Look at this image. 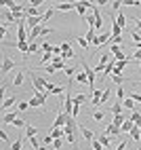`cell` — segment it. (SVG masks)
I'll use <instances>...</instances> for the list:
<instances>
[{"label": "cell", "mask_w": 141, "mask_h": 150, "mask_svg": "<svg viewBox=\"0 0 141 150\" xmlns=\"http://www.w3.org/2000/svg\"><path fill=\"white\" fill-rule=\"evenodd\" d=\"M122 106H124L126 110H133V106H135V99H130V97H124V102H122Z\"/></svg>", "instance_id": "f546056e"}, {"label": "cell", "mask_w": 141, "mask_h": 150, "mask_svg": "<svg viewBox=\"0 0 141 150\" xmlns=\"http://www.w3.org/2000/svg\"><path fill=\"white\" fill-rule=\"evenodd\" d=\"M135 59H137V62H141V51H135V55H133Z\"/></svg>", "instance_id": "681fc988"}, {"label": "cell", "mask_w": 141, "mask_h": 150, "mask_svg": "<svg viewBox=\"0 0 141 150\" xmlns=\"http://www.w3.org/2000/svg\"><path fill=\"white\" fill-rule=\"evenodd\" d=\"M17 51H21L23 57L27 59V51H29V42H17Z\"/></svg>", "instance_id": "e0dca14e"}, {"label": "cell", "mask_w": 141, "mask_h": 150, "mask_svg": "<svg viewBox=\"0 0 141 150\" xmlns=\"http://www.w3.org/2000/svg\"><path fill=\"white\" fill-rule=\"evenodd\" d=\"M17 38L19 42H27V34H25V21H17Z\"/></svg>", "instance_id": "7a4b0ae2"}, {"label": "cell", "mask_w": 141, "mask_h": 150, "mask_svg": "<svg viewBox=\"0 0 141 150\" xmlns=\"http://www.w3.org/2000/svg\"><path fill=\"white\" fill-rule=\"evenodd\" d=\"M133 127H135V123L130 121V118H126V121L122 123V127H120V131H122V133H130V129H133Z\"/></svg>", "instance_id": "2e32d148"}, {"label": "cell", "mask_w": 141, "mask_h": 150, "mask_svg": "<svg viewBox=\"0 0 141 150\" xmlns=\"http://www.w3.org/2000/svg\"><path fill=\"white\" fill-rule=\"evenodd\" d=\"M57 8L59 11H72V8H76V2H61Z\"/></svg>", "instance_id": "ffe728a7"}, {"label": "cell", "mask_w": 141, "mask_h": 150, "mask_svg": "<svg viewBox=\"0 0 141 150\" xmlns=\"http://www.w3.org/2000/svg\"><path fill=\"white\" fill-rule=\"evenodd\" d=\"M126 118H128V116H124V114H116V116L112 118V123H114L116 127H122V123L126 121Z\"/></svg>", "instance_id": "d6986e66"}, {"label": "cell", "mask_w": 141, "mask_h": 150, "mask_svg": "<svg viewBox=\"0 0 141 150\" xmlns=\"http://www.w3.org/2000/svg\"><path fill=\"white\" fill-rule=\"evenodd\" d=\"M74 72H76L74 68H65V74H67V76H74Z\"/></svg>", "instance_id": "bcb514c9"}, {"label": "cell", "mask_w": 141, "mask_h": 150, "mask_svg": "<svg viewBox=\"0 0 141 150\" xmlns=\"http://www.w3.org/2000/svg\"><path fill=\"white\" fill-rule=\"evenodd\" d=\"M139 150H141V148H139Z\"/></svg>", "instance_id": "11a10c76"}, {"label": "cell", "mask_w": 141, "mask_h": 150, "mask_svg": "<svg viewBox=\"0 0 141 150\" xmlns=\"http://www.w3.org/2000/svg\"><path fill=\"white\" fill-rule=\"evenodd\" d=\"M130 99H135V102L141 104V95H139V93H130Z\"/></svg>", "instance_id": "f6af8a7d"}, {"label": "cell", "mask_w": 141, "mask_h": 150, "mask_svg": "<svg viewBox=\"0 0 141 150\" xmlns=\"http://www.w3.org/2000/svg\"><path fill=\"white\" fill-rule=\"evenodd\" d=\"M21 148H23V139H21V137H19L17 142L11 144V150H21Z\"/></svg>", "instance_id": "d590c367"}, {"label": "cell", "mask_w": 141, "mask_h": 150, "mask_svg": "<svg viewBox=\"0 0 141 150\" xmlns=\"http://www.w3.org/2000/svg\"><path fill=\"white\" fill-rule=\"evenodd\" d=\"M17 116H19L17 112H8V114H4V116H2V123H8V125H13V123L17 121Z\"/></svg>", "instance_id": "9a60e30c"}, {"label": "cell", "mask_w": 141, "mask_h": 150, "mask_svg": "<svg viewBox=\"0 0 141 150\" xmlns=\"http://www.w3.org/2000/svg\"><path fill=\"white\" fill-rule=\"evenodd\" d=\"M65 123H67V114L65 112H57V118H55V123H53V129H61V127H65Z\"/></svg>", "instance_id": "3957f363"}, {"label": "cell", "mask_w": 141, "mask_h": 150, "mask_svg": "<svg viewBox=\"0 0 141 150\" xmlns=\"http://www.w3.org/2000/svg\"><path fill=\"white\" fill-rule=\"evenodd\" d=\"M109 95H112V89H103V97H101V102H107Z\"/></svg>", "instance_id": "f35d334b"}, {"label": "cell", "mask_w": 141, "mask_h": 150, "mask_svg": "<svg viewBox=\"0 0 141 150\" xmlns=\"http://www.w3.org/2000/svg\"><path fill=\"white\" fill-rule=\"evenodd\" d=\"M139 131H141V127H139Z\"/></svg>", "instance_id": "db71d44e"}, {"label": "cell", "mask_w": 141, "mask_h": 150, "mask_svg": "<svg viewBox=\"0 0 141 150\" xmlns=\"http://www.w3.org/2000/svg\"><path fill=\"white\" fill-rule=\"evenodd\" d=\"M93 15H95V32H97V30H99V28L103 25V19H101V13H99V8H97V6L93 8Z\"/></svg>", "instance_id": "52a82bcc"}, {"label": "cell", "mask_w": 141, "mask_h": 150, "mask_svg": "<svg viewBox=\"0 0 141 150\" xmlns=\"http://www.w3.org/2000/svg\"><path fill=\"white\" fill-rule=\"evenodd\" d=\"M139 68H141V62H139Z\"/></svg>", "instance_id": "f5cc1de1"}, {"label": "cell", "mask_w": 141, "mask_h": 150, "mask_svg": "<svg viewBox=\"0 0 141 150\" xmlns=\"http://www.w3.org/2000/svg\"><path fill=\"white\" fill-rule=\"evenodd\" d=\"M44 72H48V74H53V72H57V70H55V66H44Z\"/></svg>", "instance_id": "b9f144b4"}, {"label": "cell", "mask_w": 141, "mask_h": 150, "mask_svg": "<svg viewBox=\"0 0 141 150\" xmlns=\"http://www.w3.org/2000/svg\"><path fill=\"white\" fill-rule=\"evenodd\" d=\"M42 62H44V64L53 62V53H42ZM42 62H40V66H42Z\"/></svg>", "instance_id": "74e56055"}, {"label": "cell", "mask_w": 141, "mask_h": 150, "mask_svg": "<svg viewBox=\"0 0 141 150\" xmlns=\"http://www.w3.org/2000/svg\"><path fill=\"white\" fill-rule=\"evenodd\" d=\"M53 148H55V150H61V139H55V142H53Z\"/></svg>", "instance_id": "7bdbcfd3"}, {"label": "cell", "mask_w": 141, "mask_h": 150, "mask_svg": "<svg viewBox=\"0 0 141 150\" xmlns=\"http://www.w3.org/2000/svg\"><path fill=\"white\" fill-rule=\"evenodd\" d=\"M38 49H40V45H38V42H29V51H27V57L32 55V53H36Z\"/></svg>", "instance_id": "8d00e7d4"}, {"label": "cell", "mask_w": 141, "mask_h": 150, "mask_svg": "<svg viewBox=\"0 0 141 150\" xmlns=\"http://www.w3.org/2000/svg\"><path fill=\"white\" fill-rule=\"evenodd\" d=\"M15 99H17L15 95H11V97H6V99H4V102H2V110H6L8 106H13V104H15Z\"/></svg>", "instance_id": "4316f807"}, {"label": "cell", "mask_w": 141, "mask_h": 150, "mask_svg": "<svg viewBox=\"0 0 141 150\" xmlns=\"http://www.w3.org/2000/svg\"><path fill=\"white\" fill-rule=\"evenodd\" d=\"M29 144L34 146V150H38V148H40V144H38V137H29Z\"/></svg>", "instance_id": "ab89813d"}, {"label": "cell", "mask_w": 141, "mask_h": 150, "mask_svg": "<svg viewBox=\"0 0 141 150\" xmlns=\"http://www.w3.org/2000/svg\"><path fill=\"white\" fill-rule=\"evenodd\" d=\"M116 23L120 25V28H126V23H128V19H126V15H122V13H116Z\"/></svg>", "instance_id": "4fadbf2b"}, {"label": "cell", "mask_w": 141, "mask_h": 150, "mask_svg": "<svg viewBox=\"0 0 141 150\" xmlns=\"http://www.w3.org/2000/svg\"><path fill=\"white\" fill-rule=\"evenodd\" d=\"M78 129H80V133H82V135H84V139H86V142H88V144H90V142H93V139L97 137V135H95L93 131H90V129H86V127H82V125H78Z\"/></svg>", "instance_id": "277c9868"}, {"label": "cell", "mask_w": 141, "mask_h": 150, "mask_svg": "<svg viewBox=\"0 0 141 150\" xmlns=\"http://www.w3.org/2000/svg\"><path fill=\"white\" fill-rule=\"evenodd\" d=\"M76 11H78V15L82 17V19H86V6L82 2H76Z\"/></svg>", "instance_id": "44dd1931"}, {"label": "cell", "mask_w": 141, "mask_h": 150, "mask_svg": "<svg viewBox=\"0 0 141 150\" xmlns=\"http://www.w3.org/2000/svg\"><path fill=\"white\" fill-rule=\"evenodd\" d=\"M135 25H137V32L141 30V19H135Z\"/></svg>", "instance_id": "f907efd6"}, {"label": "cell", "mask_w": 141, "mask_h": 150, "mask_svg": "<svg viewBox=\"0 0 141 150\" xmlns=\"http://www.w3.org/2000/svg\"><path fill=\"white\" fill-rule=\"evenodd\" d=\"M51 66H55V70H63V68H65V59H63V57H53Z\"/></svg>", "instance_id": "30bf717a"}, {"label": "cell", "mask_w": 141, "mask_h": 150, "mask_svg": "<svg viewBox=\"0 0 141 150\" xmlns=\"http://www.w3.org/2000/svg\"><path fill=\"white\" fill-rule=\"evenodd\" d=\"M36 133H38V129H36V127H32V125H27V127H25V135H27V139H29V137H36Z\"/></svg>", "instance_id": "cb8c5ba5"}, {"label": "cell", "mask_w": 141, "mask_h": 150, "mask_svg": "<svg viewBox=\"0 0 141 150\" xmlns=\"http://www.w3.org/2000/svg\"><path fill=\"white\" fill-rule=\"evenodd\" d=\"M99 142L103 144L105 150H109V135H99Z\"/></svg>", "instance_id": "1f68e13d"}, {"label": "cell", "mask_w": 141, "mask_h": 150, "mask_svg": "<svg viewBox=\"0 0 141 150\" xmlns=\"http://www.w3.org/2000/svg\"><path fill=\"white\" fill-rule=\"evenodd\" d=\"M112 114H114V116H116V114H122V102H120V99L112 106Z\"/></svg>", "instance_id": "603a6c76"}, {"label": "cell", "mask_w": 141, "mask_h": 150, "mask_svg": "<svg viewBox=\"0 0 141 150\" xmlns=\"http://www.w3.org/2000/svg\"><path fill=\"white\" fill-rule=\"evenodd\" d=\"M120 6H122V2H112V8H114V11H118Z\"/></svg>", "instance_id": "7dc6e473"}, {"label": "cell", "mask_w": 141, "mask_h": 150, "mask_svg": "<svg viewBox=\"0 0 141 150\" xmlns=\"http://www.w3.org/2000/svg\"><path fill=\"white\" fill-rule=\"evenodd\" d=\"M90 118H95V121H103L105 114L101 112V110H95V112H90Z\"/></svg>", "instance_id": "83f0119b"}, {"label": "cell", "mask_w": 141, "mask_h": 150, "mask_svg": "<svg viewBox=\"0 0 141 150\" xmlns=\"http://www.w3.org/2000/svg\"><path fill=\"white\" fill-rule=\"evenodd\" d=\"M38 150H46V148H44V146H40V148H38Z\"/></svg>", "instance_id": "816d5d0a"}, {"label": "cell", "mask_w": 141, "mask_h": 150, "mask_svg": "<svg viewBox=\"0 0 141 150\" xmlns=\"http://www.w3.org/2000/svg\"><path fill=\"white\" fill-rule=\"evenodd\" d=\"M0 139H2V142H8V135H6V133H2V131H0Z\"/></svg>", "instance_id": "c3c4849f"}, {"label": "cell", "mask_w": 141, "mask_h": 150, "mask_svg": "<svg viewBox=\"0 0 141 150\" xmlns=\"http://www.w3.org/2000/svg\"><path fill=\"white\" fill-rule=\"evenodd\" d=\"M84 102H90V99H88V95H86V93H78V95L74 97V104H80V106H82Z\"/></svg>", "instance_id": "ac0fdd59"}, {"label": "cell", "mask_w": 141, "mask_h": 150, "mask_svg": "<svg viewBox=\"0 0 141 150\" xmlns=\"http://www.w3.org/2000/svg\"><path fill=\"white\" fill-rule=\"evenodd\" d=\"M130 137H133V139H141V131H139V127H137V125L130 129Z\"/></svg>", "instance_id": "4dcf8cb0"}, {"label": "cell", "mask_w": 141, "mask_h": 150, "mask_svg": "<svg viewBox=\"0 0 141 150\" xmlns=\"http://www.w3.org/2000/svg\"><path fill=\"white\" fill-rule=\"evenodd\" d=\"M61 49H63V53H61V57H63V59H69V57H74V51L69 49V45H67V42H63V45H61Z\"/></svg>", "instance_id": "8fae6325"}, {"label": "cell", "mask_w": 141, "mask_h": 150, "mask_svg": "<svg viewBox=\"0 0 141 150\" xmlns=\"http://www.w3.org/2000/svg\"><path fill=\"white\" fill-rule=\"evenodd\" d=\"M128 118H130V121H133L137 127H141V114H139V112H130V116H128Z\"/></svg>", "instance_id": "d4e9b609"}, {"label": "cell", "mask_w": 141, "mask_h": 150, "mask_svg": "<svg viewBox=\"0 0 141 150\" xmlns=\"http://www.w3.org/2000/svg\"><path fill=\"white\" fill-rule=\"evenodd\" d=\"M118 133H122V131H120V127H116L114 123H109L105 127V135H118Z\"/></svg>", "instance_id": "9c48e42d"}, {"label": "cell", "mask_w": 141, "mask_h": 150, "mask_svg": "<svg viewBox=\"0 0 141 150\" xmlns=\"http://www.w3.org/2000/svg\"><path fill=\"white\" fill-rule=\"evenodd\" d=\"M13 68H15V62L11 57H4V62H2V74H6L8 70H13Z\"/></svg>", "instance_id": "ba28073f"}, {"label": "cell", "mask_w": 141, "mask_h": 150, "mask_svg": "<svg viewBox=\"0 0 141 150\" xmlns=\"http://www.w3.org/2000/svg\"><path fill=\"white\" fill-rule=\"evenodd\" d=\"M51 135H53V139H61V137L65 135V129H63V127H61V129H53Z\"/></svg>", "instance_id": "7402d4cb"}, {"label": "cell", "mask_w": 141, "mask_h": 150, "mask_svg": "<svg viewBox=\"0 0 141 150\" xmlns=\"http://www.w3.org/2000/svg\"><path fill=\"white\" fill-rule=\"evenodd\" d=\"M76 42H78L80 47H82V49H84V51H90V42L86 40V38H84V36H76Z\"/></svg>", "instance_id": "5bb4252c"}, {"label": "cell", "mask_w": 141, "mask_h": 150, "mask_svg": "<svg viewBox=\"0 0 141 150\" xmlns=\"http://www.w3.org/2000/svg\"><path fill=\"white\" fill-rule=\"evenodd\" d=\"M25 72H27V70H21V72H17V76H15V81H13V85H15V87H21V85H23V78H25Z\"/></svg>", "instance_id": "7c38bea8"}, {"label": "cell", "mask_w": 141, "mask_h": 150, "mask_svg": "<svg viewBox=\"0 0 141 150\" xmlns=\"http://www.w3.org/2000/svg\"><path fill=\"white\" fill-rule=\"evenodd\" d=\"M40 49H42V53H53V45H48V42H42V45H40Z\"/></svg>", "instance_id": "e575fe53"}, {"label": "cell", "mask_w": 141, "mask_h": 150, "mask_svg": "<svg viewBox=\"0 0 141 150\" xmlns=\"http://www.w3.org/2000/svg\"><path fill=\"white\" fill-rule=\"evenodd\" d=\"M109 78H112V81H114L118 87H120V85H124V78H122V76H118V74H109Z\"/></svg>", "instance_id": "836d02e7"}, {"label": "cell", "mask_w": 141, "mask_h": 150, "mask_svg": "<svg viewBox=\"0 0 141 150\" xmlns=\"http://www.w3.org/2000/svg\"><path fill=\"white\" fill-rule=\"evenodd\" d=\"M139 85H141V83H139Z\"/></svg>", "instance_id": "9f6ffc18"}, {"label": "cell", "mask_w": 141, "mask_h": 150, "mask_svg": "<svg viewBox=\"0 0 141 150\" xmlns=\"http://www.w3.org/2000/svg\"><path fill=\"white\" fill-rule=\"evenodd\" d=\"M76 83H86V85H88V76H86V72L76 74Z\"/></svg>", "instance_id": "f1b7e54d"}, {"label": "cell", "mask_w": 141, "mask_h": 150, "mask_svg": "<svg viewBox=\"0 0 141 150\" xmlns=\"http://www.w3.org/2000/svg\"><path fill=\"white\" fill-rule=\"evenodd\" d=\"M27 108H29V102H21V104H19V110H21V112H25Z\"/></svg>", "instance_id": "60d3db41"}, {"label": "cell", "mask_w": 141, "mask_h": 150, "mask_svg": "<svg viewBox=\"0 0 141 150\" xmlns=\"http://www.w3.org/2000/svg\"><path fill=\"white\" fill-rule=\"evenodd\" d=\"M109 62V53H105V55H101V59H99V64L93 68L95 72H101V70H105V64Z\"/></svg>", "instance_id": "5b68a950"}, {"label": "cell", "mask_w": 141, "mask_h": 150, "mask_svg": "<svg viewBox=\"0 0 141 150\" xmlns=\"http://www.w3.org/2000/svg\"><path fill=\"white\" fill-rule=\"evenodd\" d=\"M13 125H15V127H23V125H25V121H23V118H17Z\"/></svg>", "instance_id": "ee69618b"}, {"label": "cell", "mask_w": 141, "mask_h": 150, "mask_svg": "<svg viewBox=\"0 0 141 150\" xmlns=\"http://www.w3.org/2000/svg\"><path fill=\"white\" fill-rule=\"evenodd\" d=\"M27 76H29V81L34 83V89L38 93H42V91H46V81H42L40 76H36L34 72H27Z\"/></svg>", "instance_id": "6da1fadb"}, {"label": "cell", "mask_w": 141, "mask_h": 150, "mask_svg": "<svg viewBox=\"0 0 141 150\" xmlns=\"http://www.w3.org/2000/svg\"><path fill=\"white\" fill-rule=\"evenodd\" d=\"M90 148H93V150H105V148H103V144L99 142V137H95L93 142H90Z\"/></svg>", "instance_id": "484cf974"}, {"label": "cell", "mask_w": 141, "mask_h": 150, "mask_svg": "<svg viewBox=\"0 0 141 150\" xmlns=\"http://www.w3.org/2000/svg\"><path fill=\"white\" fill-rule=\"evenodd\" d=\"M4 19H6V21L8 23H13V21H17V17L11 13V11H8V8H6V11H4Z\"/></svg>", "instance_id": "d6a6232c"}, {"label": "cell", "mask_w": 141, "mask_h": 150, "mask_svg": "<svg viewBox=\"0 0 141 150\" xmlns=\"http://www.w3.org/2000/svg\"><path fill=\"white\" fill-rule=\"evenodd\" d=\"M82 68H84L86 76H88V87H90V91H93V83H95V70H90L86 64H82Z\"/></svg>", "instance_id": "8992f818"}]
</instances>
